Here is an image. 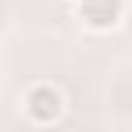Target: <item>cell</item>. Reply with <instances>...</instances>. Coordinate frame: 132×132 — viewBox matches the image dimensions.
Returning <instances> with one entry per match:
<instances>
[{
    "label": "cell",
    "instance_id": "3957f363",
    "mask_svg": "<svg viewBox=\"0 0 132 132\" xmlns=\"http://www.w3.org/2000/svg\"><path fill=\"white\" fill-rule=\"evenodd\" d=\"M75 4H79V0H75Z\"/></svg>",
    "mask_w": 132,
    "mask_h": 132
},
{
    "label": "cell",
    "instance_id": "6da1fadb",
    "mask_svg": "<svg viewBox=\"0 0 132 132\" xmlns=\"http://www.w3.org/2000/svg\"><path fill=\"white\" fill-rule=\"evenodd\" d=\"M64 93L54 86V82H36V86H29L25 93V118L32 121V125H54V121H61L64 118Z\"/></svg>",
    "mask_w": 132,
    "mask_h": 132
},
{
    "label": "cell",
    "instance_id": "7a4b0ae2",
    "mask_svg": "<svg viewBox=\"0 0 132 132\" xmlns=\"http://www.w3.org/2000/svg\"><path fill=\"white\" fill-rule=\"evenodd\" d=\"M125 18V0H79V22L89 32H111Z\"/></svg>",
    "mask_w": 132,
    "mask_h": 132
}]
</instances>
